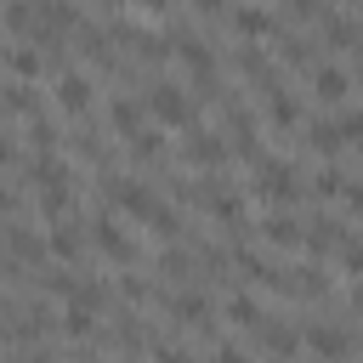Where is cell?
<instances>
[{"instance_id":"26","label":"cell","mask_w":363,"mask_h":363,"mask_svg":"<svg viewBox=\"0 0 363 363\" xmlns=\"http://www.w3.org/2000/svg\"><path fill=\"white\" fill-rule=\"evenodd\" d=\"M6 250H11L17 261H45V238H34L23 221H6Z\"/></svg>"},{"instance_id":"17","label":"cell","mask_w":363,"mask_h":363,"mask_svg":"<svg viewBox=\"0 0 363 363\" xmlns=\"http://www.w3.org/2000/svg\"><path fill=\"white\" fill-rule=\"evenodd\" d=\"M233 68H238V79H255V85L272 74V62H267L261 40H238V51H233Z\"/></svg>"},{"instance_id":"5","label":"cell","mask_w":363,"mask_h":363,"mask_svg":"<svg viewBox=\"0 0 363 363\" xmlns=\"http://www.w3.org/2000/svg\"><path fill=\"white\" fill-rule=\"evenodd\" d=\"M108 204H113L119 216H130V221H142V227H147V216H153L164 199H159L147 182H130V176H108Z\"/></svg>"},{"instance_id":"36","label":"cell","mask_w":363,"mask_h":363,"mask_svg":"<svg viewBox=\"0 0 363 363\" xmlns=\"http://www.w3.org/2000/svg\"><path fill=\"white\" fill-rule=\"evenodd\" d=\"M119 295H125V301H136V306H142V301H153V289H147L142 278H119Z\"/></svg>"},{"instance_id":"1","label":"cell","mask_w":363,"mask_h":363,"mask_svg":"<svg viewBox=\"0 0 363 363\" xmlns=\"http://www.w3.org/2000/svg\"><path fill=\"white\" fill-rule=\"evenodd\" d=\"M187 199H193L210 221H221V227H233V233L250 227V221H244V199H238L233 187H221V170H199V187H193Z\"/></svg>"},{"instance_id":"19","label":"cell","mask_w":363,"mask_h":363,"mask_svg":"<svg viewBox=\"0 0 363 363\" xmlns=\"http://www.w3.org/2000/svg\"><path fill=\"white\" fill-rule=\"evenodd\" d=\"M0 28L28 40V34L40 28V6H34V0H6V11H0Z\"/></svg>"},{"instance_id":"16","label":"cell","mask_w":363,"mask_h":363,"mask_svg":"<svg viewBox=\"0 0 363 363\" xmlns=\"http://www.w3.org/2000/svg\"><path fill=\"white\" fill-rule=\"evenodd\" d=\"M301 233H306V227H301L289 210H278V216H267V221H261V238H267L272 250H301Z\"/></svg>"},{"instance_id":"35","label":"cell","mask_w":363,"mask_h":363,"mask_svg":"<svg viewBox=\"0 0 363 363\" xmlns=\"http://www.w3.org/2000/svg\"><path fill=\"white\" fill-rule=\"evenodd\" d=\"M284 11H289V17H301V23H312V17H323V11H329V0H284Z\"/></svg>"},{"instance_id":"33","label":"cell","mask_w":363,"mask_h":363,"mask_svg":"<svg viewBox=\"0 0 363 363\" xmlns=\"http://www.w3.org/2000/svg\"><path fill=\"white\" fill-rule=\"evenodd\" d=\"M159 272H164V278H193V255H187V250H164V255H159Z\"/></svg>"},{"instance_id":"2","label":"cell","mask_w":363,"mask_h":363,"mask_svg":"<svg viewBox=\"0 0 363 363\" xmlns=\"http://www.w3.org/2000/svg\"><path fill=\"white\" fill-rule=\"evenodd\" d=\"M250 193L255 199H267V204H278V210H289L295 199H301V170L289 164V159H255V182H250Z\"/></svg>"},{"instance_id":"9","label":"cell","mask_w":363,"mask_h":363,"mask_svg":"<svg viewBox=\"0 0 363 363\" xmlns=\"http://www.w3.org/2000/svg\"><path fill=\"white\" fill-rule=\"evenodd\" d=\"M91 244H96V255H102V261H113V267H130V261H136V238H130L113 216H96Z\"/></svg>"},{"instance_id":"42","label":"cell","mask_w":363,"mask_h":363,"mask_svg":"<svg viewBox=\"0 0 363 363\" xmlns=\"http://www.w3.org/2000/svg\"><path fill=\"white\" fill-rule=\"evenodd\" d=\"M6 318H11V312H6V306H0V340H6V335H11V323H6Z\"/></svg>"},{"instance_id":"8","label":"cell","mask_w":363,"mask_h":363,"mask_svg":"<svg viewBox=\"0 0 363 363\" xmlns=\"http://www.w3.org/2000/svg\"><path fill=\"white\" fill-rule=\"evenodd\" d=\"M221 136H227V147H233L244 164H255V159H261V125L250 119V108H244V102H227V130H221Z\"/></svg>"},{"instance_id":"3","label":"cell","mask_w":363,"mask_h":363,"mask_svg":"<svg viewBox=\"0 0 363 363\" xmlns=\"http://www.w3.org/2000/svg\"><path fill=\"white\" fill-rule=\"evenodd\" d=\"M147 113H153V125H193V119H199V102H193V91H182L176 79H159V85L147 91Z\"/></svg>"},{"instance_id":"7","label":"cell","mask_w":363,"mask_h":363,"mask_svg":"<svg viewBox=\"0 0 363 363\" xmlns=\"http://www.w3.org/2000/svg\"><path fill=\"white\" fill-rule=\"evenodd\" d=\"M261 108H267V125L272 130H301V102H295V91H284L278 74L261 79Z\"/></svg>"},{"instance_id":"10","label":"cell","mask_w":363,"mask_h":363,"mask_svg":"<svg viewBox=\"0 0 363 363\" xmlns=\"http://www.w3.org/2000/svg\"><path fill=\"white\" fill-rule=\"evenodd\" d=\"M272 289L278 295H295V301H318V295H329V272L323 267H278Z\"/></svg>"},{"instance_id":"40","label":"cell","mask_w":363,"mask_h":363,"mask_svg":"<svg viewBox=\"0 0 363 363\" xmlns=\"http://www.w3.org/2000/svg\"><path fill=\"white\" fill-rule=\"evenodd\" d=\"M193 11H204V17H221V11H227V0H193Z\"/></svg>"},{"instance_id":"14","label":"cell","mask_w":363,"mask_h":363,"mask_svg":"<svg viewBox=\"0 0 363 363\" xmlns=\"http://www.w3.org/2000/svg\"><path fill=\"white\" fill-rule=\"evenodd\" d=\"M233 34L238 40H272L278 34V17L267 6H233Z\"/></svg>"},{"instance_id":"45","label":"cell","mask_w":363,"mask_h":363,"mask_svg":"<svg viewBox=\"0 0 363 363\" xmlns=\"http://www.w3.org/2000/svg\"><path fill=\"white\" fill-rule=\"evenodd\" d=\"M352 6H357V11H363V0H352Z\"/></svg>"},{"instance_id":"32","label":"cell","mask_w":363,"mask_h":363,"mask_svg":"<svg viewBox=\"0 0 363 363\" xmlns=\"http://www.w3.org/2000/svg\"><path fill=\"white\" fill-rule=\"evenodd\" d=\"M340 187H346V176H340L335 164H323V170L312 176V193H318V199H340Z\"/></svg>"},{"instance_id":"13","label":"cell","mask_w":363,"mask_h":363,"mask_svg":"<svg viewBox=\"0 0 363 363\" xmlns=\"http://www.w3.org/2000/svg\"><path fill=\"white\" fill-rule=\"evenodd\" d=\"M346 91H352V74H346V68H335V62H312V96H318L323 108H340Z\"/></svg>"},{"instance_id":"20","label":"cell","mask_w":363,"mask_h":363,"mask_svg":"<svg viewBox=\"0 0 363 363\" xmlns=\"http://www.w3.org/2000/svg\"><path fill=\"white\" fill-rule=\"evenodd\" d=\"M318 28H323V40H329L335 51H352V45H363V28H357L352 17H335V11H323V17H318Z\"/></svg>"},{"instance_id":"44","label":"cell","mask_w":363,"mask_h":363,"mask_svg":"<svg viewBox=\"0 0 363 363\" xmlns=\"http://www.w3.org/2000/svg\"><path fill=\"white\" fill-rule=\"evenodd\" d=\"M357 85H363V68H357Z\"/></svg>"},{"instance_id":"4","label":"cell","mask_w":363,"mask_h":363,"mask_svg":"<svg viewBox=\"0 0 363 363\" xmlns=\"http://www.w3.org/2000/svg\"><path fill=\"white\" fill-rule=\"evenodd\" d=\"M227 159H233V147H227V136H221V130L187 125V142H182V164H193V170H227Z\"/></svg>"},{"instance_id":"24","label":"cell","mask_w":363,"mask_h":363,"mask_svg":"<svg viewBox=\"0 0 363 363\" xmlns=\"http://www.w3.org/2000/svg\"><path fill=\"white\" fill-rule=\"evenodd\" d=\"M0 108H6L11 119H34V113H40V96H34V85H28V79H11V85H6V96H0Z\"/></svg>"},{"instance_id":"41","label":"cell","mask_w":363,"mask_h":363,"mask_svg":"<svg viewBox=\"0 0 363 363\" xmlns=\"http://www.w3.org/2000/svg\"><path fill=\"white\" fill-rule=\"evenodd\" d=\"M11 210H17V193H11V187H0V216H11Z\"/></svg>"},{"instance_id":"38","label":"cell","mask_w":363,"mask_h":363,"mask_svg":"<svg viewBox=\"0 0 363 363\" xmlns=\"http://www.w3.org/2000/svg\"><path fill=\"white\" fill-rule=\"evenodd\" d=\"M6 164H17V142L0 130V170H6Z\"/></svg>"},{"instance_id":"46","label":"cell","mask_w":363,"mask_h":363,"mask_svg":"<svg viewBox=\"0 0 363 363\" xmlns=\"http://www.w3.org/2000/svg\"><path fill=\"white\" fill-rule=\"evenodd\" d=\"M0 45H6V40H0Z\"/></svg>"},{"instance_id":"29","label":"cell","mask_w":363,"mask_h":363,"mask_svg":"<svg viewBox=\"0 0 363 363\" xmlns=\"http://www.w3.org/2000/svg\"><path fill=\"white\" fill-rule=\"evenodd\" d=\"M57 142H62V130L34 113V119H28V147H34V153H57Z\"/></svg>"},{"instance_id":"22","label":"cell","mask_w":363,"mask_h":363,"mask_svg":"<svg viewBox=\"0 0 363 363\" xmlns=\"http://www.w3.org/2000/svg\"><path fill=\"white\" fill-rule=\"evenodd\" d=\"M170 318L187 323V329H204V323H210V301H204L199 289H182V295L170 301Z\"/></svg>"},{"instance_id":"6","label":"cell","mask_w":363,"mask_h":363,"mask_svg":"<svg viewBox=\"0 0 363 363\" xmlns=\"http://www.w3.org/2000/svg\"><path fill=\"white\" fill-rule=\"evenodd\" d=\"M170 51L182 57V68L193 74V85H199L204 96H216V91H210V85H216V57H210V45H204L199 34H176V40H170Z\"/></svg>"},{"instance_id":"27","label":"cell","mask_w":363,"mask_h":363,"mask_svg":"<svg viewBox=\"0 0 363 363\" xmlns=\"http://www.w3.org/2000/svg\"><path fill=\"white\" fill-rule=\"evenodd\" d=\"M108 125H113V136H130V130L142 125V108H136L125 91H113V96H108Z\"/></svg>"},{"instance_id":"39","label":"cell","mask_w":363,"mask_h":363,"mask_svg":"<svg viewBox=\"0 0 363 363\" xmlns=\"http://www.w3.org/2000/svg\"><path fill=\"white\" fill-rule=\"evenodd\" d=\"M176 0H136V11H147V17H164Z\"/></svg>"},{"instance_id":"18","label":"cell","mask_w":363,"mask_h":363,"mask_svg":"<svg viewBox=\"0 0 363 363\" xmlns=\"http://www.w3.org/2000/svg\"><path fill=\"white\" fill-rule=\"evenodd\" d=\"M255 346H261V352H278V357H295V352H301V335L261 318V323H255Z\"/></svg>"},{"instance_id":"12","label":"cell","mask_w":363,"mask_h":363,"mask_svg":"<svg viewBox=\"0 0 363 363\" xmlns=\"http://www.w3.org/2000/svg\"><path fill=\"white\" fill-rule=\"evenodd\" d=\"M301 346L318 352V357H352V352H357V335L340 329V323H312V329L301 335Z\"/></svg>"},{"instance_id":"23","label":"cell","mask_w":363,"mask_h":363,"mask_svg":"<svg viewBox=\"0 0 363 363\" xmlns=\"http://www.w3.org/2000/svg\"><path fill=\"white\" fill-rule=\"evenodd\" d=\"M6 68H11L17 79H34V74H45L51 62H45V51L28 40V45H11V51H6Z\"/></svg>"},{"instance_id":"43","label":"cell","mask_w":363,"mask_h":363,"mask_svg":"<svg viewBox=\"0 0 363 363\" xmlns=\"http://www.w3.org/2000/svg\"><path fill=\"white\" fill-rule=\"evenodd\" d=\"M102 6H108V11H119V6H130V0H102Z\"/></svg>"},{"instance_id":"25","label":"cell","mask_w":363,"mask_h":363,"mask_svg":"<svg viewBox=\"0 0 363 363\" xmlns=\"http://www.w3.org/2000/svg\"><path fill=\"white\" fill-rule=\"evenodd\" d=\"M125 147H130V159H136V164H153V159H164V136H159L153 125H136V130L125 136Z\"/></svg>"},{"instance_id":"37","label":"cell","mask_w":363,"mask_h":363,"mask_svg":"<svg viewBox=\"0 0 363 363\" xmlns=\"http://www.w3.org/2000/svg\"><path fill=\"white\" fill-rule=\"evenodd\" d=\"M340 204H346V210L363 221V182H346V187H340Z\"/></svg>"},{"instance_id":"30","label":"cell","mask_w":363,"mask_h":363,"mask_svg":"<svg viewBox=\"0 0 363 363\" xmlns=\"http://www.w3.org/2000/svg\"><path fill=\"white\" fill-rule=\"evenodd\" d=\"M284 62H289V68H312V62H318V57H312V40H306V34H289V40H284Z\"/></svg>"},{"instance_id":"31","label":"cell","mask_w":363,"mask_h":363,"mask_svg":"<svg viewBox=\"0 0 363 363\" xmlns=\"http://www.w3.org/2000/svg\"><path fill=\"white\" fill-rule=\"evenodd\" d=\"M62 329H68V335H91V329H96V312H91V306H79V301H68Z\"/></svg>"},{"instance_id":"28","label":"cell","mask_w":363,"mask_h":363,"mask_svg":"<svg viewBox=\"0 0 363 363\" xmlns=\"http://www.w3.org/2000/svg\"><path fill=\"white\" fill-rule=\"evenodd\" d=\"M227 318H233L238 329H255V323H261L267 312H261V301H255L250 289H233V295H227Z\"/></svg>"},{"instance_id":"15","label":"cell","mask_w":363,"mask_h":363,"mask_svg":"<svg viewBox=\"0 0 363 363\" xmlns=\"http://www.w3.org/2000/svg\"><path fill=\"white\" fill-rule=\"evenodd\" d=\"M85 244H91V233H85L79 221H57V227H51V238H45V250H51L57 261H79V255H85Z\"/></svg>"},{"instance_id":"21","label":"cell","mask_w":363,"mask_h":363,"mask_svg":"<svg viewBox=\"0 0 363 363\" xmlns=\"http://www.w3.org/2000/svg\"><path fill=\"white\" fill-rule=\"evenodd\" d=\"M306 147H312L318 159H335V153L346 147V136H340L335 119H312V125H306Z\"/></svg>"},{"instance_id":"11","label":"cell","mask_w":363,"mask_h":363,"mask_svg":"<svg viewBox=\"0 0 363 363\" xmlns=\"http://www.w3.org/2000/svg\"><path fill=\"white\" fill-rule=\"evenodd\" d=\"M91 96H96V85H91V74H79V68H68V74H57V108H62L68 119H85V113H91Z\"/></svg>"},{"instance_id":"34","label":"cell","mask_w":363,"mask_h":363,"mask_svg":"<svg viewBox=\"0 0 363 363\" xmlns=\"http://www.w3.org/2000/svg\"><path fill=\"white\" fill-rule=\"evenodd\" d=\"M335 250H340V261H346V272H352V278L363 284V238H352V233H346V238H340Z\"/></svg>"}]
</instances>
